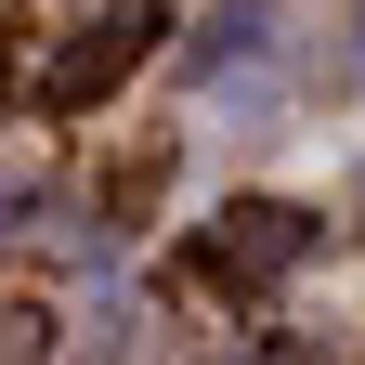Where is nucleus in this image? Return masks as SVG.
<instances>
[{"instance_id":"f257e3e1","label":"nucleus","mask_w":365,"mask_h":365,"mask_svg":"<svg viewBox=\"0 0 365 365\" xmlns=\"http://www.w3.org/2000/svg\"><path fill=\"white\" fill-rule=\"evenodd\" d=\"M300 248H313L300 209H248V235H209V274H222V287H235V274H287Z\"/></svg>"}]
</instances>
